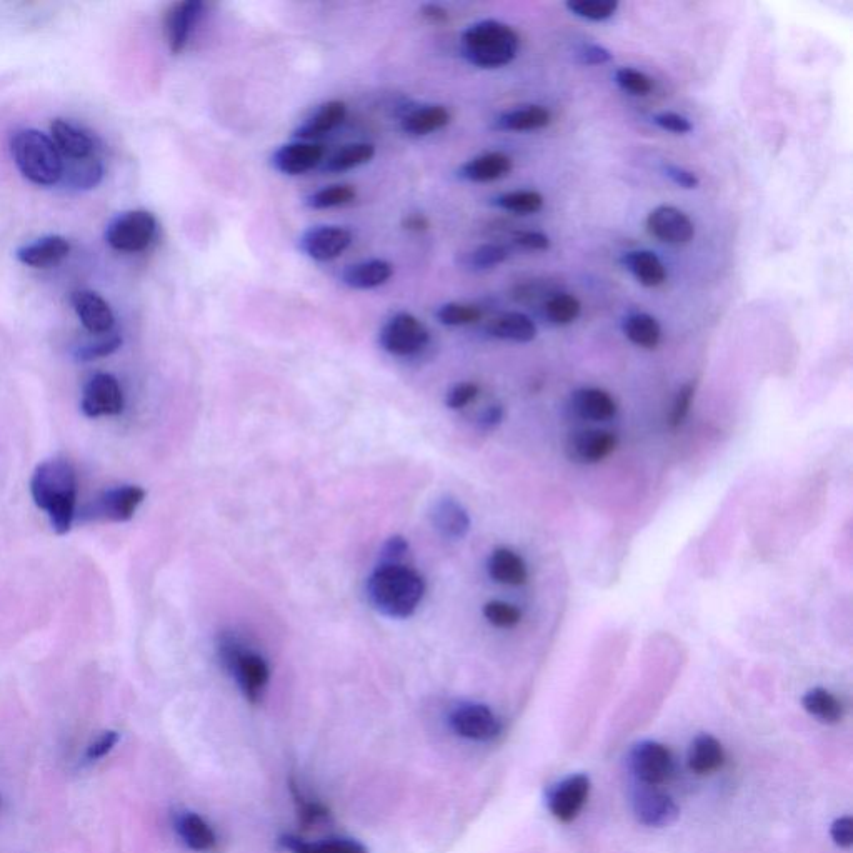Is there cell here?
I'll use <instances>...</instances> for the list:
<instances>
[{
	"label": "cell",
	"mask_w": 853,
	"mask_h": 853,
	"mask_svg": "<svg viewBox=\"0 0 853 853\" xmlns=\"http://www.w3.org/2000/svg\"><path fill=\"white\" fill-rule=\"evenodd\" d=\"M425 592L424 577L404 564H380L367 580L370 604L389 619L412 617L422 604Z\"/></svg>",
	"instance_id": "obj_1"
},
{
	"label": "cell",
	"mask_w": 853,
	"mask_h": 853,
	"mask_svg": "<svg viewBox=\"0 0 853 853\" xmlns=\"http://www.w3.org/2000/svg\"><path fill=\"white\" fill-rule=\"evenodd\" d=\"M30 492L35 505L49 514L55 534H67L74 524L77 502V475L72 464L64 459L45 460L32 475Z\"/></svg>",
	"instance_id": "obj_2"
},
{
	"label": "cell",
	"mask_w": 853,
	"mask_h": 853,
	"mask_svg": "<svg viewBox=\"0 0 853 853\" xmlns=\"http://www.w3.org/2000/svg\"><path fill=\"white\" fill-rule=\"evenodd\" d=\"M462 55L480 69H499L509 65L519 52V35L499 20H482L462 34Z\"/></svg>",
	"instance_id": "obj_3"
},
{
	"label": "cell",
	"mask_w": 853,
	"mask_h": 853,
	"mask_svg": "<svg viewBox=\"0 0 853 853\" xmlns=\"http://www.w3.org/2000/svg\"><path fill=\"white\" fill-rule=\"evenodd\" d=\"M217 655L220 664L234 677L250 704H257L264 697L269 685L270 667L267 660L254 650L247 649L239 635L224 630L217 637Z\"/></svg>",
	"instance_id": "obj_4"
},
{
	"label": "cell",
	"mask_w": 853,
	"mask_h": 853,
	"mask_svg": "<svg viewBox=\"0 0 853 853\" xmlns=\"http://www.w3.org/2000/svg\"><path fill=\"white\" fill-rule=\"evenodd\" d=\"M10 152L25 179L37 185H54L64 177V160L54 140L39 130L15 132Z\"/></svg>",
	"instance_id": "obj_5"
},
{
	"label": "cell",
	"mask_w": 853,
	"mask_h": 853,
	"mask_svg": "<svg viewBox=\"0 0 853 853\" xmlns=\"http://www.w3.org/2000/svg\"><path fill=\"white\" fill-rule=\"evenodd\" d=\"M430 332L409 312H399L385 322L379 332V344L395 357H412L429 345Z\"/></svg>",
	"instance_id": "obj_6"
},
{
	"label": "cell",
	"mask_w": 853,
	"mask_h": 853,
	"mask_svg": "<svg viewBox=\"0 0 853 853\" xmlns=\"http://www.w3.org/2000/svg\"><path fill=\"white\" fill-rule=\"evenodd\" d=\"M157 232V220L147 210H130L110 222L105 240L119 252H140L147 249Z\"/></svg>",
	"instance_id": "obj_7"
},
{
	"label": "cell",
	"mask_w": 853,
	"mask_h": 853,
	"mask_svg": "<svg viewBox=\"0 0 853 853\" xmlns=\"http://www.w3.org/2000/svg\"><path fill=\"white\" fill-rule=\"evenodd\" d=\"M629 765L640 785L660 787L674 777V755L664 744L644 740L630 750Z\"/></svg>",
	"instance_id": "obj_8"
},
{
	"label": "cell",
	"mask_w": 853,
	"mask_h": 853,
	"mask_svg": "<svg viewBox=\"0 0 853 853\" xmlns=\"http://www.w3.org/2000/svg\"><path fill=\"white\" fill-rule=\"evenodd\" d=\"M449 725L455 735L480 744L499 739L502 734V722L494 710L474 702L457 705L449 714Z\"/></svg>",
	"instance_id": "obj_9"
},
{
	"label": "cell",
	"mask_w": 853,
	"mask_h": 853,
	"mask_svg": "<svg viewBox=\"0 0 853 853\" xmlns=\"http://www.w3.org/2000/svg\"><path fill=\"white\" fill-rule=\"evenodd\" d=\"M590 789H592V782L589 775H569L564 780H560L547 795L550 814L562 824L574 822L589 802Z\"/></svg>",
	"instance_id": "obj_10"
},
{
	"label": "cell",
	"mask_w": 853,
	"mask_h": 853,
	"mask_svg": "<svg viewBox=\"0 0 853 853\" xmlns=\"http://www.w3.org/2000/svg\"><path fill=\"white\" fill-rule=\"evenodd\" d=\"M632 810L640 825L649 829H664L679 819V805L659 787L642 785L632 795Z\"/></svg>",
	"instance_id": "obj_11"
},
{
	"label": "cell",
	"mask_w": 853,
	"mask_h": 853,
	"mask_svg": "<svg viewBox=\"0 0 853 853\" xmlns=\"http://www.w3.org/2000/svg\"><path fill=\"white\" fill-rule=\"evenodd\" d=\"M352 244V232L339 225H319L305 230L299 247L307 257L317 262L339 259Z\"/></svg>",
	"instance_id": "obj_12"
},
{
	"label": "cell",
	"mask_w": 853,
	"mask_h": 853,
	"mask_svg": "<svg viewBox=\"0 0 853 853\" xmlns=\"http://www.w3.org/2000/svg\"><path fill=\"white\" fill-rule=\"evenodd\" d=\"M80 407L90 419L119 415L124 410V394L117 379L110 374L94 375L85 385Z\"/></svg>",
	"instance_id": "obj_13"
},
{
	"label": "cell",
	"mask_w": 853,
	"mask_h": 853,
	"mask_svg": "<svg viewBox=\"0 0 853 853\" xmlns=\"http://www.w3.org/2000/svg\"><path fill=\"white\" fill-rule=\"evenodd\" d=\"M647 230L665 244H689L694 239L695 225L689 215L674 205H660L647 217Z\"/></svg>",
	"instance_id": "obj_14"
},
{
	"label": "cell",
	"mask_w": 853,
	"mask_h": 853,
	"mask_svg": "<svg viewBox=\"0 0 853 853\" xmlns=\"http://www.w3.org/2000/svg\"><path fill=\"white\" fill-rule=\"evenodd\" d=\"M204 10L200 0H182L170 5L164 20L165 40L172 54H180L189 44L190 35Z\"/></svg>",
	"instance_id": "obj_15"
},
{
	"label": "cell",
	"mask_w": 853,
	"mask_h": 853,
	"mask_svg": "<svg viewBox=\"0 0 853 853\" xmlns=\"http://www.w3.org/2000/svg\"><path fill=\"white\" fill-rule=\"evenodd\" d=\"M617 445V435L609 430H580L567 440V455L579 464H599L614 454Z\"/></svg>",
	"instance_id": "obj_16"
},
{
	"label": "cell",
	"mask_w": 853,
	"mask_h": 853,
	"mask_svg": "<svg viewBox=\"0 0 853 853\" xmlns=\"http://www.w3.org/2000/svg\"><path fill=\"white\" fill-rule=\"evenodd\" d=\"M325 149L315 142H292L275 150L272 165L285 175H302L324 162Z\"/></svg>",
	"instance_id": "obj_17"
},
{
	"label": "cell",
	"mask_w": 853,
	"mask_h": 853,
	"mask_svg": "<svg viewBox=\"0 0 853 853\" xmlns=\"http://www.w3.org/2000/svg\"><path fill=\"white\" fill-rule=\"evenodd\" d=\"M72 305L80 322L92 334H105L114 325V312L99 294L90 290H75Z\"/></svg>",
	"instance_id": "obj_18"
},
{
	"label": "cell",
	"mask_w": 853,
	"mask_h": 853,
	"mask_svg": "<svg viewBox=\"0 0 853 853\" xmlns=\"http://www.w3.org/2000/svg\"><path fill=\"white\" fill-rule=\"evenodd\" d=\"M50 134L60 155H67L74 162L90 159L94 154L95 144L92 137L69 120L55 119L50 125Z\"/></svg>",
	"instance_id": "obj_19"
},
{
	"label": "cell",
	"mask_w": 853,
	"mask_h": 853,
	"mask_svg": "<svg viewBox=\"0 0 853 853\" xmlns=\"http://www.w3.org/2000/svg\"><path fill=\"white\" fill-rule=\"evenodd\" d=\"M347 117V105L342 100H329L319 105L295 130V135L304 142L329 134L342 125Z\"/></svg>",
	"instance_id": "obj_20"
},
{
	"label": "cell",
	"mask_w": 853,
	"mask_h": 853,
	"mask_svg": "<svg viewBox=\"0 0 853 853\" xmlns=\"http://www.w3.org/2000/svg\"><path fill=\"white\" fill-rule=\"evenodd\" d=\"M432 524L442 537L449 540H462L469 534V512L452 497H444L434 505Z\"/></svg>",
	"instance_id": "obj_21"
},
{
	"label": "cell",
	"mask_w": 853,
	"mask_h": 853,
	"mask_svg": "<svg viewBox=\"0 0 853 853\" xmlns=\"http://www.w3.org/2000/svg\"><path fill=\"white\" fill-rule=\"evenodd\" d=\"M70 252L69 240L60 235H49L44 239L35 240L34 244L24 245L17 250V259L22 264L45 269L50 265L59 264Z\"/></svg>",
	"instance_id": "obj_22"
},
{
	"label": "cell",
	"mask_w": 853,
	"mask_h": 853,
	"mask_svg": "<svg viewBox=\"0 0 853 853\" xmlns=\"http://www.w3.org/2000/svg\"><path fill=\"white\" fill-rule=\"evenodd\" d=\"M490 337L509 340L515 344H529L537 337V325L529 315L520 312H505L490 319L485 325Z\"/></svg>",
	"instance_id": "obj_23"
},
{
	"label": "cell",
	"mask_w": 853,
	"mask_h": 853,
	"mask_svg": "<svg viewBox=\"0 0 853 853\" xmlns=\"http://www.w3.org/2000/svg\"><path fill=\"white\" fill-rule=\"evenodd\" d=\"M145 490L139 485H122L107 490L100 499V512L114 522H127L144 502Z\"/></svg>",
	"instance_id": "obj_24"
},
{
	"label": "cell",
	"mask_w": 853,
	"mask_h": 853,
	"mask_svg": "<svg viewBox=\"0 0 853 853\" xmlns=\"http://www.w3.org/2000/svg\"><path fill=\"white\" fill-rule=\"evenodd\" d=\"M392 275H394V267L390 262L374 259L349 265L340 275V279L350 289L370 290L387 284Z\"/></svg>",
	"instance_id": "obj_25"
},
{
	"label": "cell",
	"mask_w": 853,
	"mask_h": 853,
	"mask_svg": "<svg viewBox=\"0 0 853 853\" xmlns=\"http://www.w3.org/2000/svg\"><path fill=\"white\" fill-rule=\"evenodd\" d=\"M725 759L727 757H725L724 745L710 734L695 737L687 755L689 769L697 775L715 774L717 770L724 767Z\"/></svg>",
	"instance_id": "obj_26"
},
{
	"label": "cell",
	"mask_w": 853,
	"mask_h": 853,
	"mask_svg": "<svg viewBox=\"0 0 853 853\" xmlns=\"http://www.w3.org/2000/svg\"><path fill=\"white\" fill-rule=\"evenodd\" d=\"M175 832L180 840L194 852H210L217 845V837L207 822L195 812H180L175 815Z\"/></svg>",
	"instance_id": "obj_27"
},
{
	"label": "cell",
	"mask_w": 853,
	"mask_h": 853,
	"mask_svg": "<svg viewBox=\"0 0 853 853\" xmlns=\"http://www.w3.org/2000/svg\"><path fill=\"white\" fill-rule=\"evenodd\" d=\"M572 409L580 419L607 422L617 414L614 397L602 389H580L572 397Z\"/></svg>",
	"instance_id": "obj_28"
},
{
	"label": "cell",
	"mask_w": 853,
	"mask_h": 853,
	"mask_svg": "<svg viewBox=\"0 0 853 853\" xmlns=\"http://www.w3.org/2000/svg\"><path fill=\"white\" fill-rule=\"evenodd\" d=\"M487 569L490 577L497 584L520 587L529 579V570L524 559L514 550L505 549V547L492 552Z\"/></svg>",
	"instance_id": "obj_29"
},
{
	"label": "cell",
	"mask_w": 853,
	"mask_h": 853,
	"mask_svg": "<svg viewBox=\"0 0 853 853\" xmlns=\"http://www.w3.org/2000/svg\"><path fill=\"white\" fill-rule=\"evenodd\" d=\"M512 170V159L504 152H489L462 165L460 177L470 182H494L504 179Z\"/></svg>",
	"instance_id": "obj_30"
},
{
	"label": "cell",
	"mask_w": 853,
	"mask_h": 853,
	"mask_svg": "<svg viewBox=\"0 0 853 853\" xmlns=\"http://www.w3.org/2000/svg\"><path fill=\"white\" fill-rule=\"evenodd\" d=\"M622 264L644 287H659L667 280V269L662 260L650 250H634L622 257Z\"/></svg>",
	"instance_id": "obj_31"
},
{
	"label": "cell",
	"mask_w": 853,
	"mask_h": 853,
	"mask_svg": "<svg viewBox=\"0 0 853 853\" xmlns=\"http://www.w3.org/2000/svg\"><path fill=\"white\" fill-rule=\"evenodd\" d=\"M449 122L450 112L444 105H422L402 117V130L415 137H422L444 129Z\"/></svg>",
	"instance_id": "obj_32"
},
{
	"label": "cell",
	"mask_w": 853,
	"mask_h": 853,
	"mask_svg": "<svg viewBox=\"0 0 853 853\" xmlns=\"http://www.w3.org/2000/svg\"><path fill=\"white\" fill-rule=\"evenodd\" d=\"M549 110L542 105H525L522 109L510 110L495 120V127L509 132H529V130L544 129L550 124Z\"/></svg>",
	"instance_id": "obj_33"
},
{
	"label": "cell",
	"mask_w": 853,
	"mask_h": 853,
	"mask_svg": "<svg viewBox=\"0 0 853 853\" xmlns=\"http://www.w3.org/2000/svg\"><path fill=\"white\" fill-rule=\"evenodd\" d=\"M805 712L812 715L822 724H840L845 717L844 704L829 690L817 687L804 695L802 699Z\"/></svg>",
	"instance_id": "obj_34"
},
{
	"label": "cell",
	"mask_w": 853,
	"mask_h": 853,
	"mask_svg": "<svg viewBox=\"0 0 853 853\" xmlns=\"http://www.w3.org/2000/svg\"><path fill=\"white\" fill-rule=\"evenodd\" d=\"M280 845L292 853H369L364 845L352 839H325L322 842H305L297 835L280 837Z\"/></svg>",
	"instance_id": "obj_35"
},
{
	"label": "cell",
	"mask_w": 853,
	"mask_h": 853,
	"mask_svg": "<svg viewBox=\"0 0 853 853\" xmlns=\"http://www.w3.org/2000/svg\"><path fill=\"white\" fill-rule=\"evenodd\" d=\"M624 334L642 349H655L662 339L659 320L649 314H632L624 320Z\"/></svg>",
	"instance_id": "obj_36"
},
{
	"label": "cell",
	"mask_w": 853,
	"mask_h": 853,
	"mask_svg": "<svg viewBox=\"0 0 853 853\" xmlns=\"http://www.w3.org/2000/svg\"><path fill=\"white\" fill-rule=\"evenodd\" d=\"M375 147L367 142H355V144L344 145L337 150L332 157L324 160L322 169L330 174H340L347 170L355 169L359 165L369 164L374 159Z\"/></svg>",
	"instance_id": "obj_37"
},
{
	"label": "cell",
	"mask_w": 853,
	"mask_h": 853,
	"mask_svg": "<svg viewBox=\"0 0 853 853\" xmlns=\"http://www.w3.org/2000/svg\"><path fill=\"white\" fill-rule=\"evenodd\" d=\"M290 794L294 799L297 817H299V824L302 825V829H310V827L320 824L322 820L329 817V809L324 804H320L319 800L312 799L305 794L294 779H290Z\"/></svg>",
	"instance_id": "obj_38"
},
{
	"label": "cell",
	"mask_w": 853,
	"mask_h": 853,
	"mask_svg": "<svg viewBox=\"0 0 853 853\" xmlns=\"http://www.w3.org/2000/svg\"><path fill=\"white\" fill-rule=\"evenodd\" d=\"M544 312L545 317L552 324L569 325L579 319L580 312H582V305H580V300L575 295L559 292V294L550 295L547 302H545Z\"/></svg>",
	"instance_id": "obj_39"
},
{
	"label": "cell",
	"mask_w": 853,
	"mask_h": 853,
	"mask_svg": "<svg viewBox=\"0 0 853 853\" xmlns=\"http://www.w3.org/2000/svg\"><path fill=\"white\" fill-rule=\"evenodd\" d=\"M495 205L512 214H535L544 207V195L537 190H515V192L499 195L495 199Z\"/></svg>",
	"instance_id": "obj_40"
},
{
	"label": "cell",
	"mask_w": 853,
	"mask_h": 853,
	"mask_svg": "<svg viewBox=\"0 0 853 853\" xmlns=\"http://www.w3.org/2000/svg\"><path fill=\"white\" fill-rule=\"evenodd\" d=\"M355 195H357L355 189L350 185H329L317 192H312L305 199V204L315 210L332 209V207L350 204L355 199Z\"/></svg>",
	"instance_id": "obj_41"
},
{
	"label": "cell",
	"mask_w": 853,
	"mask_h": 853,
	"mask_svg": "<svg viewBox=\"0 0 853 853\" xmlns=\"http://www.w3.org/2000/svg\"><path fill=\"white\" fill-rule=\"evenodd\" d=\"M435 317L440 324L449 325V327H462V325H472L479 322L482 319V310L475 305L447 302L435 310Z\"/></svg>",
	"instance_id": "obj_42"
},
{
	"label": "cell",
	"mask_w": 853,
	"mask_h": 853,
	"mask_svg": "<svg viewBox=\"0 0 853 853\" xmlns=\"http://www.w3.org/2000/svg\"><path fill=\"white\" fill-rule=\"evenodd\" d=\"M507 257L509 250L505 249L504 245L485 244L465 255L462 264L470 270H489L504 264Z\"/></svg>",
	"instance_id": "obj_43"
},
{
	"label": "cell",
	"mask_w": 853,
	"mask_h": 853,
	"mask_svg": "<svg viewBox=\"0 0 853 853\" xmlns=\"http://www.w3.org/2000/svg\"><path fill=\"white\" fill-rule=\"evenodd\" d=\"M565 7L580 19L592 22H604L610 19L619 9V2H604V0H570Z\"/></svg>",
	"instance_id": "obj_44"
},
{
	"label": "cell",
	"mask_w": 853,
	"mask_h": 853,
	"mask_svg": "<svg viewBox=\"0 0 853 853\" xmlns=\"http://www.w3.org/2000/svg\"><path fill=\"white\" fill-rule=\"evenodd\" d=\"M484 617L497 629H514L522 620V612L514 604L504 600H492L484 605Z\"/></svg>",
	"instance_id": "obj_45"
},
{
	"label": "cell",
	"mask_w": 853,
	"mask_h": 853,
	"mask_svg": "<svg viewBox=\"0 0 853 853\" xmlns=\"http://www.w3.org/2000/svg\"><path fill=\"white\" fill-rule=\"evenodd\" d=\"M615 82L620 85V89L634 95H647L650 94V90L654 89V82L649 75L640 72V70L632 69V67H622V69L617 70Z\"/></svg>",
	"instance_id": "obj_46"
},
{
	"label": "cell",
	"mask_w": 853,
	"mask_h": 853,
	"mask_svg": "<svg viewBox=\"0 0 853 853\" xmlns=\"http://www.w3.org/2000/svg\"><path fill=\"white\" fill-rule=\"evenodd\" d=\"M477 395H479V385L474 382H462L449 390L445 404L452 410L464 409L470 402L477 399Z\"/></svg>",
	"instance_id": "obj_47"
},
{
	"label": "cell",
	"mask_w": 853,
	"mask_h": 853,
	"mask_svg": "<svg viewBox=\"0 0 853 853\" xmlns=\"http://www.w3.org/2000/svg\"><path fill=\"white\" fill-rule=\"evenodd\" d=\"M120 345H122V339H120L119 335H112L109 339L99 340V342H95V344L85 345L82 349L79 350L80 360H84V362H90V360L100 359V357H107V355L114 354L115 350L119 349Z\"/></svg>",
	"instance_id": "obj_48"
},
{
	"label": "cell",
	"mask_w": 853,
	"mask_h": 853,
	"mask_svg": "<svg viewBox=\"0 0 853 853\" xmlns=\"http://www.w3.org/2000/svg\"><path fill=\"white\" fill-rule=\"evenodd\" d=\"M409 554V542L402 535H394L385 542L380 550V564H402L405 555Z\"/></svg>",
	"instance_id": "obj_49"
},
{
	"label": "cell",
	"mask_w": 853,
	"mask_h": 853,
	"mask_svg": "<svg viewBox=\"0 0 853 853\" xmlns=\"http://www.w3.org/2000/svg\"><path fill=\"white\" fill-rule=\"evenodd\" d=\"M694 397V384L684 385V387L680 389L679 395H677V399H675L672 415H670V424H672V427H679V425L684 424V420L687 419V415H689L690 407H692V400H694Z\"/></svg>",
	"instance_id": "obj_50"
},
{
	"label": "cell",
	"mask_w": 853,
	"mask_h": 853,
	"mask_svg": "<svg viewBox=\"0 0 853 853\" xmlns=\"http://www.w3.org/2000/svg\"><path fill=\"white\" fill-rule=\"evenodd\" d=\"M120 735L114 730H107L104 734L97 737L95 742L89 745V749H87V760L89 762H95V760H100L105 755L110 754L112 750H114L115 745L119 742Z\"/></svg>",
	"instance_id": "obj_51"
},
{
	"label": "cell",
	"mask_w": 853,
	"mask_h": 853,
	"mask_svg": "<svg viewBox=\"0 0 853 853\" xmlns=\"http://www.w3.org/2000/svg\"><path fill=\"white\" fill-rule=\"evenodd\" d=\"M655 124L659 125L660 129L669 130L672 134H689L692 130L690 120L684 115L675 114V112H660L654 115Z\"/></svg>",
	"instance_id": "obj_52"
},
{
	"label": "cell",
	"mask_w": 853,
	"mask_h": 853,
	"mask_svg": "<svg viewBox=\"0 0 853 853\" xmlns=\"http://www.w3.org/2000/svg\"><path fill=\"white\" fill-rule=\"evenodd\" d=\"M514 244L525 250H549V235L537 230H520L514 234Z\"/></svg>",
	"instance_id": "obj_53"
},
{
	"label": "cell",
	"mask_w": 853,
	"mask_h": 853,
	"mask_svg": "<svg viewBox=\"0 0 853 853\" xmlns=\"http://www.w3.org/2000/svg\"><path fill=\"white\" fill-rule=\"evenodd\" d=\"M830 837L840 849H850L853 845L852 817H840L830 827Z\"/></svg>",
	"instance_id": "obj_54"
},
{
	"label": "cell",
	"mask_w": 853,
	"mask_h": 853,
	"mask_svg": "<svg viewBox=\"0 0 853 853\" xmlns=\"http://www.w3.org/2000/svg\"><path fill=\"white\" fill-rule=\"evenodd\" d=\"M575 55L582 65H599L612 60L610 50L599 44L582 45Z\"/></svg>",
	"instance_id": "obj_55"
},
{
	"label": "cell",
	"mask_w": 853,
	"mask_h": 853,
	"mask_svg": "<svg viewBox=\"0 0 853 853\" xmlns=\"http://www.w3.org/2000/svg\"><path fill=\"white\" fill-rule=\"evenodd\" d=\"M664 172L674 184L684 187V189H697L700 185V179L692 170L680 167V165L667 164L664 167Z\"/></svg>",
	"instance_id": "obj_56"
},
{
	"label": "cell",
	"mask_w": 853,
	"mask_h": 853,
	"mask_svg": "<svg viewBox=\"0 0 853 853\" xmlns=\"http://www.w3.org/2000/svg\"><path fill=\"white\" fill-rule=\"evenodd\" d=\"M504 419V409L500 405H490L489 409L484 410V414L480 415V425L484 429H494Z\"/></svg>",
	"instance_id": "obj_57"
},
{
	"label": "cell",
	"mask_w": 853,
	"mask_h": 853,
	"mask_svg": "<svg viewBox=\"0 0 853 853\" xmlns=\"http://www.w3.org/2000/svg\"><path fill=\"white\" fill-rule=\"evenodd\" d=\"M422 15L432 24H444L449 19V12L439 4H425L422 7Z\"/></svg>",
	"instance_id": "obj_58"
},
{
	"label": "cell",
	"mask_w": 853,
	"mask_h": 853,
	"mask_svg": "<svg viewBox=\"0 0 853 853\" xmlns=\"http://www.w3.org/2000/svg\"><path fill=\"white\" fill-rule=\"evenodd\" d=\"M429 225V219L422 214H412L404 220V229L410 232H424L429 229Z\"/></svg>",
	"instance_id": "obj_59"
}]
</instances>
